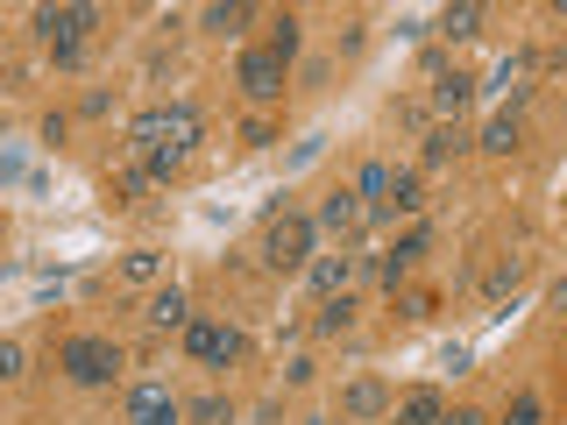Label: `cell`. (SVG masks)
Wrapping results in <instances>:
<instances>
[{
    "instance_id": "obj_25",
    "label": "cell",
    "mask_w": 567,
    "mask_h": 425,
    "mask_svg": "<svg viewBox=\"0 0 567 425\" xmlns=\"http://www.w3.org/2000/svg\"><path fill=\"white\" fill-rule=\"evenodd\" d=\"M114 192H121V199H128V206H136V199H142V192H149V171H121V177H114Z\"/></svg>"
},
{
    "instance_id": "obj_16",
    "label": "cell",
    "mask_w": 567,
    "mask_h": 425,
    "mask_svg": "<svg viewBox=\"0 0 567 425\" xmlns=\"http://www.w3.org/2000/svg\"><path fill=\"white\" fill-rule=\"evenodd\" d=\"M468 100H475V79H461V71H454V79H440V93H432V106H440L447 120H461V106H468Z\"/></svg>"
},
{
    "instance_id": "obj_21",
    "label": "cell",
    "mask_w": 567,
    "mask_h": 425,
    "mask_svg": "<svg viewBox=\"0 0 567 425\" xmlns=\"http://www.w3.org/2000/svg\"><path fill=\"white\" fill-rule=\"evenodd\" d=\"M348 326H355V298L348 291L326 298V306H320V333H348Z\"/></svg>"
},
{
    "instance_id": "obj_17",
    "label": "cell",
    "mask_w": 567,
    "mask_h": 425,
    "mask_svg": "<svg viewBox=\"0 0 567 425\" xmlns=\"http://www.w3.org/2000/svg\"><path fill=\"white\" fill-rule=\"evenodd\" d=\"M483 149H489V157H511V149H518V120H511V114H497V120L483 128Z\"/></svg>"
},
{
    "instance_id": "obj_14",
    "label": "cell",
    "mask_w": 567,
    "mask_h": 425,
    "mask_svg": "<svg viewBox=\"0 0 567 425\" xmlns=\"http://www.w3.org/2000/svg\"><path fill=\"white\" fill-rule=\"evenodd\" d=\"M461 149H468V135H461V120H440V128L426 135V163H454Z\"/></svg>"
},
{
    "instance_id": "obj_28",
    "label": "cell",
    "mask_w": 567,
    "mask_h": 425,
    "mask_svg": "<svg viewBox=\"0 0 567 425\" xmlns=\"http://www.w3.org/2000/svg\"><path fill=\"white\" fill-rule=\"evenodd\" d=\"M107 106H114V93H85V100H79V114H85V120H100Z\"/></svg>"
},
{
    "instance_id": "obj_22",
    "label": "cell",
    "mask_w": 567,
    "mask_h": 425,
    "mask_svg": "<svg viewBox=\"0 0 567 425\" xmlns=\"http://www.w3.org/2000/svg\"><path fill=\"white\" fill-rule=\"evenodd\" d=\"M248 14H256L248 0H228V8H206V28H220V36H228V28H242Z\"/></svg>"
},
{
    "instance_id": "obj_24",
    "label": "cell",
    "mask_w": 567,
    "mask_h": 425,
    "mask_svg": "<svg viewBox=\"0 0 567 425\" xmlns=\"http://www.w3.org/2000/svg\"><path fill=\"white\" fill-rule=\"evenodd\" d=\"M540 418H546V412H540V398H532V390L511 404V412H504V425H540Z\"/></svg>"
},
{
    "instance_id": "obj_6",
    "label": "cell",
    "mask_w": 567,
    "mask_h": 425,
    "mask_svg": "<svg viewBox=\"0 0 567 425\" xmlns=\"http://www.w3.org/2000/svg\"><path fill=\"white\" fill-rule=\"evenodd\" d=\"M128 425H185V404L163 383H136L128 390Z\"/></svg>"
},
{
    "instance_id": "obj_11",
    "label": "cell",
    "mask_w": 567,
    "mask_h": 425,
    "mask_svg": "<svg viewBox=\"0 0 567 425\" xmlns=\"http://www.w3.org/2000/svg\"><path fill=\"white\" fill-rule=\"evenodd\" d=\"M149 326H163V333H171V326H192V298L177 291V284H163V291L149 298Z\"/></svg>"
},
{
    "instance_id": "obj_23",
    "label": "cell",
    "mask_w": 567,
    "mask_h": 425,
    "mask_svg": "<svg viewBox=\"0 0 567 425\" xmlns=\"http://www.w3.org/2000/svg\"><path fill=\"white\" fill-rule=\"evenodd\" d=\"M383 192H391V171H383V163H362V192H355V199L383 206Z\"/></svg>"
},
{
    "instance_id": "obj_4",
    "label": "cell",
    "mask_w": 567,
    "mask_h": 425,
    "mask_svg": "<svg viewBox=\"0 0 567 425\" xmlns=\"http://www.w3.org/2000/svg\"><path fill=\"white\" fill-rule=\"evenodd\" d=\"M185 355L199 361V369H228V361H242V326H228V319H192Z\"/></svg>"
},
{
    "instance_id": "obj_2",
    "label": "cell",
    "mask_w": 567,
    "mask_h": 425,
    "mask_svg": "<svg viewBox=\"0 0 567 425\" xmlns=\"http://www.w3.org/2000/svg\"><path fill=\"white\" fill-rule=\"evenodd\" d=\"M93 22H100V8H36V28L50 36L57 71H71V65L85 57V36H93Z\"/></svg>"
},
{
    "instance_id": "obj_12",
    "label": "cell",
    "mask_w": 567,
    "mask_h": 425,
    "mask_svg": "<svg viewBox=\"0 0 567 425\" xmlns=\"http://www.w3.org/2000/svg\"><path fill=\"white\" fill-rule=\"evenodd\" d=\"M355 220H362V199H355V192H326V199H320V220H312V227H326V234H348Z\"/></svg>"
},
{
    "instance_id": "obj_20",
    "label": "cell",
    "mask_w": 567,
    "mask_h": 425,
    "mask_svg": "<svg viewBox=\"0 0 567 425\" xmlns=\"http://www.w3.org/2000/svg\"><path fill=\"white\" fill-rule=\"evenodd\" d=\"M121 277H128V284H157V277H163V255H157V249H136V255L121 263Z\"/></svg>"
},
{
    "instance_id": "obj_1",
    "label": "cell",
    "mask_w": 567,
    "mask_h": 425,
    "mask_svg": "<svg viewBox=\"0 0 567 425\" xmlns=\"http://www.w3.org/2000/svg\"><path fill=\"white\" fill-rule=\"evenodd\" d=\"M312 241H320V227H312L305 213H277V220L263 227V263H270L277 277H291V269L312 263Z\"/></svg>"
},
{
    "instance_id": "obj_26",
    "label": "cell",
    "mask_w": 567,
    "mask_h": 425,
    "mask_svg": "<svg viewBox=\"0 0 567 425\" xmlns=\"http://www.w3.org/2000/svg\"><path fill=\"white\" fill-rule=\"evenodd\" d=\"M518 277H525V263H518V255H511V263H497V269H489V291H511Z\"/></svg>"
},
{
    "instance_id": "obj_13",
    "label": "cell",
    "mask_w": 567,
    "mask_h": 425,
    "mask_svg": "<svg viewBox=\"0 0 567 425\" xmlns=\"http://www.w3.org/2000/svg\"><path fill=\"white\" fill-rule=\"evenodd\" d=\"M483 0H461V8H447L440 14V36H454V43H468V36H483Z\"/></svg>"
},
{
    "instance_id": "obj_7",
    "label": "cell",
    "mask_w": 567,
    "mask_h": 425,
    "mask_svg": "<svg viewBox=\"0 0 567 425\" xmlns=\"http://www.w3.org/2000/svg\"><path fill=\"white\" fill-rule=\"evenodd\" d=\"M340 412H348V418H362V425L391 418V383H377V376H355V383L340 390Z\"/></svg>"
},
{
    "instance_id": "obj_18",
    "label": "cell",
    "mask_w": 567,
    "mask_h": 425,
    "mask_svg": "<svg viewBox=\"0 0 567 425\" xmlns=\"http://www.w3.org/2000/svg\"><path fill=\"white\" fill-rule=\"evenodd\" d=\"M298 43H305V36H298V14H277V28H270V43H263V50H277L284 65H291V57H298Z\"/></svg>"
},
{
    "instance_id": "obj_30",
    "label": "cell",
    "mask_w": 567,
    "mask_h": 425,
    "mask_svg": "<svg viewBox=\"0 0 567 425\" xmlns=\"http://www.w3.org/2000/svg\"><path fill=\"white\" fill-rule=\"evenodd\" d=\"M312 425H334V418H312Z\"/></svg>"
},
{
    "instance_id": "obj_8",
    "label": "cell",
    "mask_w": 567,
    "mask_h": 425,
    "mask_svg": "<svg viewBox=\"0 0 567 425\" xmlns=\"http://www.w3.org/2000/svg\"><path fill=\"white\" fill-rule=\"evenodd\" d=\"M426 249H432V227H419V234H405V241H397V249L377 263V269H383V284L397 291V277H405V269H419V263H426Z\"/></svg>"
},
{
    "instance_id": "obj_15",
    "label": "cell",
    "mask_w": 567,
    "mask_h": 425,
    "mask_svg": "<svg viewBox=\"0 0 567 425\" xmlns=\"http://www.w3.org/2000/svg\"><path fill=\"white\" fill-rule=\"evenodd\" d=\"M185 418H192V425H234V404L220 398V390H206V398L185 404Z\"/></svg>"
},
{
    "instance_id": "obj_19",
    "label": "cell",
    "mask_w": 567,
    "mask_h": 425,
    "mask_svg": "<svg viewBox=\"0 0 567 425\" xmlns=\"http://www.w3.org/2000/svg\"><path fill=\"white\" fill-rule=\"evenodd\" d=\"M383 206H397V213H419V206H426L419 177H412V171H405V177H391V192H383Z\"/></svg>"
},
{
    "instance_id": "obj_9",
    "label": "cell",
    "mask_w": 567,
    "mask_h": 425,
    "mask_svg": "<svg viewBox=\"0 0 567 425\" xmlns=\"http://www.w3.org/2000/svg\"><path fill=\"white\" fill-rule=\"evenodd\" d=\"M355 263H362V255H320V263H305L312 291H320V298H340V291H348V277H355Z\"/></svg>"
},
{
    "instance_id": "obj_29",
    "label": "cell",
    "mask_w": 567,
    "mask_h": 425,
    "mask_svg": "<svg viewBox=\"0 0 567 425\" xmlns=\"http://www.w3.org/2000/svg\"><path fill=\"white\" fill-rule=\"evenodd\" d=\"M440 425H483V412H468V404H461V412H440Z\"/></svg>"
},
{
    "instance_id": "obj_31",
    "label": "cell",
    "mask_w": 567,
    "mask_h": 425,
    "mask_svg": "<svg viewBox=\"0 0 567 425\" xmlns=\"http://www.w3.org/2000/svg\"><path fill=\"white\" fill-rule=\"evenodd\" d=\"M0 135H8V120H0Z\"/></svg>"
},
{
    "instance_id": "obj_3",
    "label": "cell",
    "mask_w": 567,
    "mask_h": 425,
    "mask_svg": "<svg viewBox=\"0 0 567 425\" xmlns=\"http://www.w3.org/2000/svg\"><path fill=\"white\" fill-rule=\"evenodd\" d=\"M65 376L71 383H114V369H121V341H107V333H79V341H65Z\"/></svg>"
},
{
    "instance_id": "obj_27",
    "label": "cell",
    "mask_w": 567,
    "mask_h": 425,
    "mask_svg": "<svg viewBox=\"0 0 567 425\" xmlns=\"http://www.w3.org/2000/svg\"><path fill=\"white\" fill-rule=\"evenodd\" d=\"M22 341H0V383H8V376H22Z\"/></svg>"
},
{
    "instance_id": "obj_5",
    "label": "cell",
    "mask_w": 567,
    "mask_h": 425,
    "mask_svg": "<svg viewBox=\"0 0 567 425\" xmlns=\"http://www.w3.org/2000/svg\"><path fill=\"white\" fill-rule=\"evenodd\" d=\"M284 79H291V65H284L277 50H242V65H234V85H242L256 106H270V100H284Z\"/></svg>"
},
{
    "instance_id": "obj_10",
    "label": "cell",
    "mask_w": 567,
    "mask_h": 425,
    "mask_svg": "<svg viewBox=\"0 0 567 425\" xmlns=\"http://www.w3.org/2000/svg\"><path fill=\"white\" fill-rule=\"evenodd\" d=\"M440 390H405V398H391V418L397 425H440Z\"/></svg>"
}]
</instances>
